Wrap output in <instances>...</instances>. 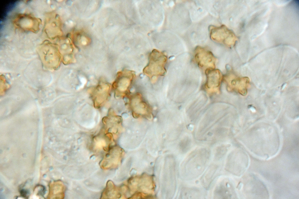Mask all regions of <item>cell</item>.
<instances>
[{
	"label": "cell",
	"mask_w": 299,
	"mask_h": 199,
	"mask_svg": "<svg viewBox=\"0 0 299 199\" xmlns=\"http://www.w3.org/2000/svg\"><path fill=\"white\" fill-rule=\"evenodd\" d=\"M217 167L216 165H211L203 175L202 178V181L204 186L206 188L208 187L211 184L212 178L216 171Z\"/></svg>",
	"instance_id": "cell-11"
},
{
	"label": "cell",
	"mask_w": 299,
	"mask_h": 199,
	"mask_svg": "<svg viewBox=\"0 0 299 199\" xmlns=\"http://www.w3.org/2000/svg\"><path fill=\"white\" fill-rule=\"evenodd\" d=\"M135 76V73L132 71L125 70L120 72L114 83L115 87L120 92H126L130 88Z\"/></svg>",
	"instance_id": "cell-4"
},
{
	"label": "cell",
	"mask_w": 299,
	"mask_h": 199,
	"mask_svg": "<svg viewBox=\"0 0 299 199\" xmlns=\"http://www.w3.org/2000/svg\"><path fill=\"white\" fill-rule=\"evenodd\" d=\"M195 58L198 65L206 69V70L214 69L215 58L210 52L201 47H197L196 51Z\"/></svg>",
	"instance_id": "cell-5"
},
{
	"label": "cell",
	"mask_w": 299,
	"mask_h": 199,
	"mask_svg": "<svg viewBox=\"0 0 299 199\" xmlns=\"http://www.w3.org/2000/svg\"><path fill=\"white\" fill-rule=\"evenodd\" d=\"M148 60L147 64L143 69V72L152 83H154L166 72L167 57L164 53L154 49L150 53Z\"/></svg>",
	"instance_id": "cell-1"
},
{
	"label": "cell",
	"mask_w": 299,
	"mask_h": 199,
	"mask_svg": "<svg viewBox=\"0 0 299 199\" xmlns=\"http://www.w3.org/2000/svg\"><path fill=\"white\" fill-rule=\"evenodd\" d=\"M209 157L206 153L192 154L189 156L185 163L187 179H193L200 175L205 169Z\"/></svg>",
	"instance_id": "cell-2"
},
{
	"label": "cell",
	"mask_w": 299,
	"mask_h": 199,
	"mask_svg": "<svg viewBox=\"0 0 299 199\" xmlns=\"http://www.w3.org/2000/svg\"><path fill=\"white\" fill-rule=\"evenodd\" d=\"M232 34L230 31L225 26L213 27L211 29V37L213 40L228 45L230 35Z\"/></svg>",
	"instance_id": "cell-6"
},
{
	"label": "cell",
	"mask_w": 299,
	"mask_h": 199,
	"mask_svg": "<svg viewBox=\"0 0 299 199\" xmlns=\"http://www.w3.org/2000/svg\"><path fill=\"white\" fill-rule=\"evenodd\" d=\"M130 101L131 107L134 112L145 113L150 110V107L140 93L133 96Z\"/></svg>",
	"instance_id": "cell-8"
},
{
	"label": "cell",
	"mask_w": 299,
	"mask_h": 199,
	"mask_svg": "<svg viewBox=\"0 0 299 199\" xmlns=\"http://www.w3.org/2000/svg\"><path fill=\"white\" fill-rule=\"evenodd\" d=\"M207 80L206 87L209 90H214L218 88L222 79L221 73L218 70L213 69L206 70Z\"/></svg>",
	"instance_id": "cell-7"
},
{
	"label": "cell",
	"mask_w": 299,
	"mask_h": 199,
	"mask_svg": "<svg viewBox=\"0 0 299 199\" xmlns=\"http://www.w3.org/2000/svg\"><path fill=\"white\" fill-rule=\"evenodd\" d=\"M21 195L23 197L26 198L27 196V195L28 193V192L27 191L22 190L20 192Z\"/></svg>",
	"instance_id": "cell-12"
},
{
	"label": "cell",
	"mask_w": 299,
	"mask_h": 199,
	"mask_svg": "<svg viewBox=\"0 0 299 199\" xmlns=\"http://www.w3.org/2000/svg\"><path fill=\"white\" fill-rule=\"evenodd\" d=\"M41 22L39 18L27 14H19L13 20L14 25L16 27L24 31L34 33L39 31Z\"/></svg>",
	"instance_id": "cell-3"
},
{
	"label": "cell",
	"mask_w": 299,
	"mask_h": 199,
	"mask_svg": "<svg viewBox=\"0 0 299 199\" xmlns=\"http://www.w3.org/2000/svg\"><path fill=\"white\" fill-rule=\"evenodd\" d=\"M232 191L230 183L226 181H223L216 188L214 195L216 198H230L232 197Z\"/></svg>",
	"instance_id": "cell-9"
},
{
	"label": "cell",
	"mask_w": 299,
	"mask_h": 199,
	"mask_svg": "<svg viewBox=\"0 0 299 199\" xmlns=\"http://www.w3.org/2000/svg\"><path fill=\"white\" fill-rule=\"evenodd\" d=\"M58 17L55 15H51L47 19L45 27V32L48 36L51 39L57 37L58 27Z\"/></svg>",
	"instance_id": "cell-10"
}]
</instances>
